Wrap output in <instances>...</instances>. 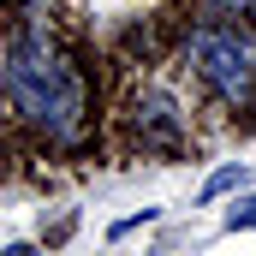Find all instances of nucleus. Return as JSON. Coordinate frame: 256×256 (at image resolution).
<instances>
[{"label":"nucleus","instance_id":"0eeeda50","mask_svg":"<svg viewBox=\"0 0 256 256\" xmlns=\"http://www.w3.org/2000/svg\"><path fill=\"white\" fill-rule=\"evenodd\" d=\"M220 6H226V12H244V6H256V0H220Z\"/></svg>","mask_w":256,"mask_h":256},{"label":"nucleus","instance_id":"f257e3e1","mask_svg":"<svg viewBox=\"0 0 256 256\" xmlns=\"http://www.w3.org/2000/svg\"><path fill=\"white\" fill-rule=\"evenodd\" d=\"M0 84L12 96V108L30 120L36 131H48V143H78L84 131V78L78 66H66L48 36H18L0 54Z\"/></svg>","mask_w":256,"mask_h":256},{"label":"nucleus","instance_id":"f03ea898","mask_svg":"<svg viewBox=\"0 0 256 256\" xmlns=\"http://www.w3.org/2000/svg\"><path fill=\"white\" fill-rule=\"evenodd\" d=\"M191 66L220 102H232V108L256 102V30H244V24L191 30Z\"/></svg>","mask_w":256,"mask_h":256},{"label":"nucleus","instance_id":"39448f33","mask_svg":"<svg viewBox=\"0 0 256 256\" xmlns=\"http://www.w3.org/2000/svg\"><path fill=\"white\" fill-rule=\"evenodd\" d=\"M226 226H232V232L256 226V196H244V202H232V208H226Z\"/></svg>","mask_w":256,"mask_h":256},{"label":"nucleus","instance_id":"423d86ee","mask_svg":"<svg viewBox=\"0 0 256 256\" xmlns=\"http://www.w3.org/2000/svg\"><path fill=\"white\" fill-rule=\"evenodd\" d=\"M155 220V208H143V214H126V220H114L108 226V238H126V232H137V226H149Z\"/></svg>","mask_w":256,"mask_h":256},{"label":"nucleus","instance_id":"20e7f679","mask_svg":"<svg viewBox=\"0 0 256 256\" xmlns=\"http://www.w3.org/2000/svg\"><path fill=\"white\" fill-rule=\"evenodd\" d=\"M232 185H244V167L232 161V167H220V173H208V185H202V202H214L220 191H232Z\"/></svg>","mask_w":256,"mask_h":256},{"label":"nucleus","instance_id":"7ed1b4c3","mask_svg":"<svg viewBox=\"0 0 256 256\" xmlns=\"http://www.w3.org/2000/svg\"><path fill=\"white\" fill-rule=\"evenodd\" d=\"M137 137H143V143H179V137H185L179 102H173L167 90H149V96H137Z\"/></svg>","mask_w":256,"mask_h":256}]
</instances>
